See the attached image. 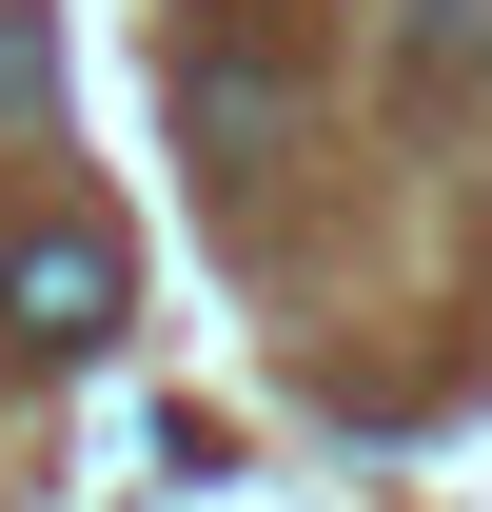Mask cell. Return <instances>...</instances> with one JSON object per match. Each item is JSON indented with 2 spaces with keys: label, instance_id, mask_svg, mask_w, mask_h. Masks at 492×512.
<instances>
[{
  "label": "cell",
  "instance_id": "2",
  "mask_svg": "<svg viewBox=\"0 0 492 512\" xmlns=\"http://www.w3.org/2000/svg\"><path fill=\"white\" fill-rule=\"evenodd\" d=\"M20 99H40V20H0V119H20Z\"/></svg>",
  "mask_w": 492,
  "mask_h": 512
},
{
  "label": "cell",
  "instance_id": "1",
  "mask_svg": "<svg viewBox=\"0 0 492 512\" xmlns=\"http://www.w3.org/2000/svg\"><path fill=\"white\" fill-rule=\"evenodd\" d=\"M99 316H119V237H79V217H40V237L0 256V335H20V355H79Z\"/></svg>",
  "mask_w": 492,
  "mask_h": 512
}]
</instances>
